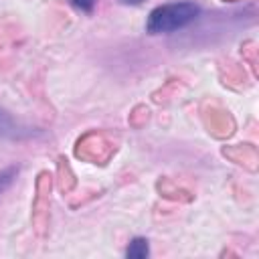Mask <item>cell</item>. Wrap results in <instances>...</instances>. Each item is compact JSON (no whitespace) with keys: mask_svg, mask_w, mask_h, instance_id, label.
I'll return each instance as SVG.
<instances>
[{"mask_svg":"<svg viewBox=\"0 0 259 259\" xmlns=\"http://www.w3.org/2000/svg\"><path fill=\"white\" fill-rule=\"evenodd\" d=\"M34 132L28 125H22L20 121H16L10 113L0 109V138H8V140H20V138H28Z\"/></svg>","mask_w":259,"mask_h":259,"instance_id":"2","label":"cell"},{"mask_svg":"<svg viewBox=\"0 0 259 259\" xmlns=\"http://www.w3.org/2000/svg\"><path fill=\"white\" fill-rule=\"evenodd\" d=\"M148 255H150V245H148V241L144 237H136L125 249V257L127 259H144Z\"/></svg>","mask_w":259,"mask_h":259,"instance_id":"3","label":"cell"},{"mask_svg":"<svg viewBox=\"0 0 259 259\" xmlns=\"http://www.w3.org/2000/svg\"><path fill=\"white\" fill-rule=\"evenodd\" d=\"M71 4L81 12H91L97 4V0H71Z\"/></svg>","mask_w":259,"mask_h":259,"instance_id":"5","label":"cell"},{"mask_svg":"<svg viewBox=\"0 0 259 259\" xmlns=\"http://www.w3.org/2000/svg\"><path fill=\"white\" fill-rule=\"evenodd\" d=\"M16 174H18V168L16 166H10V168H4V170H0V194L14 182V178H16Z\"/></svg>","mask_w":259,"mask_h":259,"instance_id":"4","label":"cell"},{"mask_svg":"<svg viewBox=\"0 0 259 259\" xmlns=\"http://www.w3.org/2000/svg\"><path fill=\"white\" fill-rule=\"evenodd\" d=\"M200 14V8L194 2H172L158 6L150 12L146 28L150 34H162V32H174L190 22H194Z\"/></svg>","mask_w":259,"mask_h":259,"instance_id":"1","label":"cell"},{"mask_svg":"<svg viewBox=\"0 0 259 259\" xmlns=\"http://www.w3.org/2000/svg\"><path fill=\"white\" fill-rule=\"evenodd\" d=\"M121 4H125V6H140L144 0H119Z\"/></svg>","mask_w":259,"mask_h":259,"instance_id":"6","label":"cell"}]
</instances>
